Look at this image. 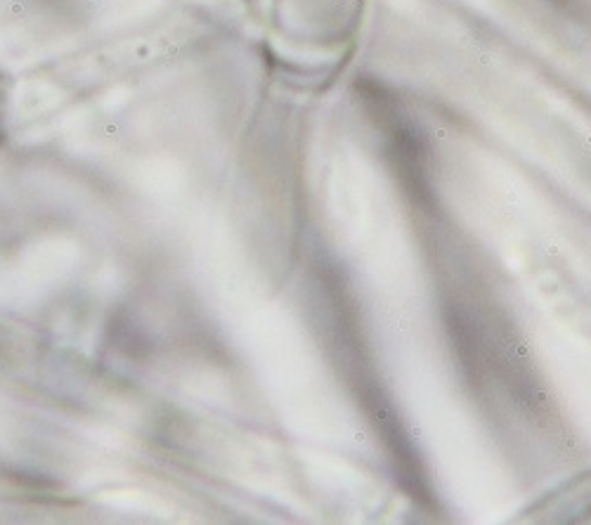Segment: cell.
Wrapping results in <instances>:
<instances>
[{"label":"cell","mask_w":591,"mask_h":525,"mask_svg":"<svg viewBox=\"0 0 591 525\" xmlns=\"http://www.w3.org/2000/svg\"><path fill=\"white\" fill-rule=\"evenodd\" d=\"M364 98H370L376 104V124H381V128L388 133V152L390 159L396 162L402 188L407 190V194H412L419 204H426L431 200V185L422 142L414 136L412 126L402 119L404 114H400V107L396 102L381 95L378 90Z\"/></svg>","instance_id":"cell-1"}]
</instances>
